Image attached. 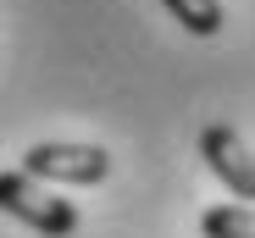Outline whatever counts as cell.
Segmentation results:
<instances>
[{
    "label": "cell",
    "instance_id": "obj_5",
    "mask_svg": "<svg viewBox=\"0 0 255 238\" xmlns=\"http://www.w3.org/2000/svg\"><path fill=\"white\" fill-rule=\"evenodd\" d=\"M200 238H255V205H211L200 216Z\"/></svg>",
    "mask_w": 255,
    "mask_h": 238
},
{
    "label": "cell",
    "instance_id": "obj_2",
    "mask_svg": "<svg viewBox=\"0 0 255 238\" xmlns=\"http://www.w3.org/2000/svg\"><path fill=\"white\" fill-rule=\"evenodd\" d=\"M33 183H72V188H89V183H106L111 172V155L100 144H61V139H45L22 155V166Z\"/></svg>",
    "mask_w": 255,
    "mask_h": 238
},
{
    "label": "cell",
    "instance_id": "obj_3",
    "mask_svg": "<svg viewBox=\"0 0 255 238\" xmlns=\"http://www.w3.org/2000/svg\"><path fill=\"white\" fill-rule=\"evenodd\" d=\"M200 155H205V166L228 183V194H233L239 205H255V150L228 122H211L200 133Z\"/></svg>",
    "mask_w": 255,
    "mask_h": 238
},
{
    "label": "cell",
    "instance_id": "obj_1",
    "mask_svg": "<svg viewBox=\"0 0 255 238\" xmlns=\"http://www.w3.org/2000/svg\"><path fill=\"white\" fill-rule=\"evenodd\" d=\"M0 211L17 216L33 233H45V238H72L78 233V205L56 200V194L39 188L28 172H0Z\"/></svg>",
    "mask_w": 255,
    "mask_h": 238
},
{
    "label": "cell",
    "instance_id": "obj_4",
    "mask_svg": "<svg viewBox=\"0 0 255 238\" xmlns=\"http://www.w3.org/2000/svg\"><path fill=\"white\" fill-rule=\"evenodd\" d=\"M166 11H172L194 39H211V33H222V22H228V11H222V0H161Z\"/></svg>",
    "mask_w": 255,
    "mask_h": 238
}]
</instances>
